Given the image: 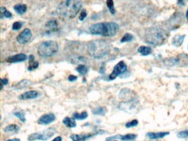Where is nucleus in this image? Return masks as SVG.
Returning <instances> with one entry per match:
<instances>
[{
    "instance_id": "f257e3e1",
    "label": "nucleus",
    "mask_w": 188,
    "mask_h": 141,
    "mask_svg": "<svg viewBox=\"0 0 188 141\" xmlns=\"http://www.w3.org/2000/svg\"><path fill=\"white\" fill-rule=\"evenodd\" d=\"M87 49L91 57L101 59L109 53L111 45L108 42L104 40H93L88 43Z\"/></svg>"
},
{
    "instance_id": "f03ea898",
    "label": "nucleus",
    "mask_w": 188,
    "mask_h": 141,
    "mask_svg": "<svg viewBox=\"0 0 188 141\" xmlns=\"http://www.w3.org/2000/svg\"><path fill=\"white\" fill-rule=\"evenodd\" d=\"M120 27L116 23L107 22L92 24L89 27V31L93 35H99L102 37H113L117 34Z\"/></svg>"
},
{
    "instance_id": "7ed1b4c3",
    "label": "nucleus",
    "mask_w": 188,
    "mask_h": 141,
    "mask_svg": "<svg viewBox=\"0 0 188 141\" xmlns=\"http://www.w3.org/2000/svg\"><path fill=\"white\" fill-rule=\"evenodd\" d=\"M168 37V33L161 29V27H151L147 30L145 34V40L147 43L154 45V46H161L164 44Z\"/></svg>"
},
{
    "instance_id": "20e7f679",
    "label": "nucleus",
    "mask_w": 188,
    "mask_h": 141,
    "mask_svg": "<svg viewBox=\"0 0 188 141\" xmlns=\"http://www.w3.org/2000/svg\"><path fill=\"white\" fill-rule=\"evenodd\" d=\"M82 6V4L80 1H72V0L64 1L58 5L56 13L66 18H73L79 12Z\"/></svg>"
},
{
    "instance_id": "39448f33",
    "label": "nucleus",
    "mask_w": 188,
    "mask_h": 141,
    "mask_svg": "<svg viewBox=\"0 0 188 141\" xmlns=\"http://www.w3.org/2000/svg\"><path fill=\"white\" fill-rule=\"evenodd\" d=\"M58 51V44L56 42L50 40L43 42L37 49V52L39 55L43 56V57H50L56 55Z\"/></svg>"
},
{
    "instance_id": "423d86ee",
    "label": "nucleus",
    "mask_w": 188,
    "mask_h": 141,
    "mask_svg": "<svg viewBox=\"0 0 188 141\" xmlns=\"http://www.w3.org/2000/svg\"><path fill=\"white\" fill-rule=\"evenodd\" d=\"M55 132H56L55 128L50 127V128H49V129H47L45 131H43V132H35V133L30 134L28 137V140H29V141H33V140H36V139L48 140L50 137H52L54 135Z\"/></svg>"
},
{
    "instance_id": "0eeeda50",
    "label": "nucleus",
    "mask_w": 188,
    "mask_h": 141,
    "mask_svg": "<svg viewBox=\"0 0 188 141\" xmlns=\"http://www.w3.org/2000/svg\"><path fill=\"white\" fill-rule=\"evenodd\" d=\"M127 69H128V67H127V65H126V63H125L124 62H120V63H118L116 65H115V67L114 68V69H113V71H112V73L110 74V75H109V80H114L116 77H118L119 75H120V74H122L123 73H125L127 71Z\"/></svg>"
},
{
    "instance_id": "6e6552de",
    "label": "nucleus",
    "mask_w": 188,
    "mask_h": 141,
    "mask_svg": "<svg viewBox=\"0 0 188 141\" xmlns=\"http://www.w3.org/2000/svg\"><path fill=\"white\" fill-rule=\"evenodd\" d=\"M31 37H32V33H31L30 30L25 29L17 36V41L20 44H25L29 42V40L31 39Z\"/></svg>"
},
{
    "instance_id": "1a4fd4ad",
    "label": "nucleus",
    "mask_w": 188,
    "mask_h": 141,
    "mask_svg": "<svg viewBox=\"0 0 188 141\" xmlns=\"http://www.w3.org/2000/svg\"><path fill=\"white\" fill-rule=\"evenodd\" d=\"M58 23L56 20H50L45 24V34L46 35H51L53 33H56L58 31Z\"/></svg>"
},
{
    "instance_id": "9d476101",
    "label": "nucleus",
    "mask_w": 188,
    "mask_h": 141,
    "mask_svg": "<svg viewBox=\"0 0 188 141\" xmlns=\"http://www.w3.org/2000/svg\"><path fill=\"white\" fill-rule=\"evenodd\" d=\"M56 120V116L53 114H43L42 115L39 119H38V123L41 125H48L50 124L51 122H53Z\"/></svg>"
},
{
    "instance_id": "9b49d317",
    "label": "nucleus",
    "mask_w": 188,
    "mask_h": 141,
    "mask_svg": "<svg viewBox=\"0 0 188 141\" xmlns=\"http://www.w3.org/2000/svg\"><path fill=\"white\" fill-rule=\"evenodd\" d=\"M39 96V93L37 91L35 90H30V91H27L23 94H22L19 96L20 100H32V99H36Z\"/></svg>"
},
{
    "instance_id": "f8f14e48",
    "label": "nucleus",
    "mask_w": 188,
    "mask_h": 141,
    "mask_svg": "<svg viewBox=\"0 0 188 141\" xmlns=\"http://www.w3.org/2000/svg\"><path fill=\"white\" fill-rule=\"evenodd\" d=\"M27 60V55L23 53H20L17 55H15L11 57H9L7 59V61L9 63H21V62H24Z\"/></svg>"
},
{
    "instance_id": "ddd939ff",
    "label": "nucleus",
    "mask_w": 188,
    "mask_h": 141,
    "mask_svg": "<svg viewBox=\"0 0 188 141\" xmlns=\"http://www.w3.org/2000/svg\"><path fill=\"white\" fill-rule=\"evenodd\" d=\"M185 36V35H176L173 37V40H172V44L175 47H180L184 42Z\"/></svg>"
},
{
    "instance_id": "4468645a",
    "label": "nucleus",
    "mask_w": 188,
    "mask_h": 141,
    "mask_svg": "<svg viewBox=\"0 0 188 141\" xmlns=\"http://www.w3.org/2000/svg\"><path fill=\"white\" fill-rule=\"evenodd\" d=\"M92 136H93V134H82V135L72 134V135H70V138L73 141H86L88 138H89Z\"/></svg>"
},
{
    "instance_id": "2eb2a0df",
    "label": "nucleus",
    "mask_w": 188,
    "mask_h": 141,
    "mask_svg": "<svg viewBox=\"0 0 188 141\" xmlns=\"http://www.w3.org/2000/svg\"><path fill=\"white\" fill-rule=\"evenodd\" d=\"M168 134H169L168 132H148L147 135L151 139H158V138H164L165 136H167Z\"/></svg>"
},
{
    "instance_id": "dca6fc26",
    "label": "nucleus",
    "mask_w": 188,
    "mask_h": 141,
    "mask_svg": "<svg viewBox=\"0 0 188 141\" xmlns=\"http://www.w3.org/2000/svg\"><path fill=\"white\" fill-rule=\"evenodd\" d=\"M14 10L18 15H23L25 13V11L27 10V6L24 4H18V5H16L14 6Z\"/></svg>"
},
{
    "instance_id": "f3484780",
    "label": "nucleus",
    "mask_w": 188,
    "mask_h": 141,
    "mask_svg": "<svg viewBox=\"0 0 188 141\" xmlns=\"http://www.w3.org/2000/svg\"><path fill=\"white\" fill-rule=\"evenodd\" d=\"M62 123H64V124L67 127H69V128H74V127L76 126V121H75L73 119L70 118V117H66V118H64V120H62Z\"/></svg>"
},
{
    "instance_id": "a211bd4d",
    "label": "nucleus",
    "mask_w": 188,
    "mask_h": 141,
    "mask_svg": "<svg viewBox=\"0 0 188 141\" xmlns=\"http://www.w3.org/2000/svg\"><path fill=\"white\" fill-rule=\"evenodd\" d=\"M138 52L142 55H148L152 53V49L147 46H140L138 49Z\"/></svg>"
},
{
    "instance_id": "6ab92c4d",
    "label": "nucleus",
    "mask_w": 188,
    "mask_h": 141,
    "mask_svg": "<svg viewBox=\"0 0 188 141\" xmlns=\"http://www.w3.org/2000/svg\"><path fill=\"white\" fill-rule=\"evenodd\" d=\"M117 138H120V140L123 141H129V140H134L136 138L135 134H126V135H116Z\"/></svg>"
},
{
    "instance_id": "aec40b11",
    "label": "nucleus",
    "mask_w": 188,
    "mask_h": 141,
    "mask_svg": "<svg viewBox=\"0 0 188 141\" xmlns=\"http://www.w3.org/2000/svg\"><path fill=\"white\" fill-rule=\"evenodd\" d=\"M93 114H96V115H105L106 114V108L105 107H102V106H98L95 109H93Z\"/></svg>"
},
{
    "instance_id": "412c9836",
    "label": "nucleus",
    "mask_w": 188,
    "mask_h": 141,
    "mask_svg": "<svg viewBox=\"0 0 188 141\" xmlns=\"http://www.w3.org/2000/svg\"><path fill=\"white\" fill-rule=\"evenodd\" d=\"M19 131V126L17 125H9L5 128V132H17Z\"/></svg>"
},
{
    "instance_id": "4be33fe9",
    "label": "nucleus",
    "mask_w": 188,
    "mask_h": 141,
    "mask_svg": "<svg viewBox=\"0 0 188 141\" xmlns=\"http://www.w3.org/2000/svg\"><path fill=\"white\" fill-rule=\"evenodd\" d=\"M31 84H32V82L31 81H29L28 80H21L20 82L17 83V88H24L29 87V85H31Z\"/></svg>"
},
{
    "instance_id": "5701e85b",
    "label": "nucleus",
    "mask_w": 188,
    "mask_h": 141,
    "mask_svg": "<svg viewBox=\"0 0 188 141\" xmlns=\"http://www.w3.org/2000/svg\"><path fill=\"white\" fill-rule=\"evenodd\" d=\"M88 117V112H82L81 114H78V112H75L73 114V118L76 120H85Z\"/></svg>"
},
{
    "instance_id": "b1692460",
    "label": "nucleus",
    "mask_w": 188,
    "mask_h": 141,
    "mask_svg": "<svg viewBox=\"0 0 188 141\" xmlns=\"http://www.w3.org/2000/svg\"><path fill=\"white\" fill-rule=\"evenodd\" d=\"M134 40V36L130 33H126L122 38L120 39V43H127V42H131Z\"/></svg>"
},
{
    "instance_id": "393cba45",
    "label": "nucleus",
    "mask_w": 188,
    "mask_h": 141,
    "mask_svg": "<svg viewBox=\"0 0 188 141\" xmlns=\"http://www.w3.org/2000/svg\"><path fill=\"white\" fill-rule=\"evenodd\" d=\"M0 10H1V18H4V17L11 18L12 17V14L9 11H7L5 8L1 7V8H0Z\"/></svg>"
},
{
    "instance_id": "a878e982",
    "label": "nucleus",
    "mask_w": 188,
    "mask_h": 141,
    "mask_svg": "<svg viewBox=\"0 0 188 141\" xmlns=\"http://www.w3.org/2000/svg\"><path fill=\"white\" fill-rule=\"evenodd\" d=\"M76 69V71H77L78 73H80L82 75H85V74L88 73V68H87V66H85V65H79Z\"/></svg>"
},
{
    "instance_id": "bb28decb",
    "label": "nucleus",
    "mask_w": 188,
    "mask_h": 141,
    "mask_svg": "<svg viewBox=\"0 0 188 141\" xmlns=\"http://www.w3.org/2000/svg\"><path fill=\"white\" fill-rule=\"evenodd\" d=\"M14 115L16 116V117H17L18 119H20V120L22 121V122H25L26 121V120H25V117H24V112H22V111H18V112H14Z\"/></svg>"
},
{
    "instance_id": "cd10ccee",
    "label": "nucleus",
    "mask_w": 188,
    "mask_h": 141,
    "mask_svg": "<svg viewBox=\"0 0 188 141\" xmlns=\"http://www.w3.org/2000/svg\"><path fill=\"white\" fill-rule=\"evenodd\" d=\"M107 5H108V7L109 9L110 12L112 14H114L115 13V10L114 8V1H113V0H108V1H107Z\"/></svg>"
},
{
    "instance_id": "c85d7f7f",
    "label": "nucleus",
    "mask_w": 188,
    "mask_h": 141,
    "mask_svg": "<svg viewBox=\"0 0 188 141\" xmlns=\"http://www.w3.org/2000/svg\"><path fill=\"white\" fill-rule=\"evenodd\" d=\"M23 26V23L22 22H15L12 24V30L13 31H18L21 29V27Z\"/></svg>"
},
{
    "instance_id": "c756f323",
    "label": "nucleus",
    "mask_w": 188,
    "mask_h": 141,
    "mask_svg": "<svg viewBox=\"0 0 188 141\" xmlns=\"http://www.w3.org/2000/svg\"><path fill=\"white\" fill-rule=\"evenodd\" d=\"M177 136L179 138H188V130H185V131H181V132H178Z\"/></svg>"
},
{
    "instance_id": "7c9ffc66",
    "label": "nucleus",
    "mask_w": 188,
    "mask_h": 141,
    "mask_svg": "<svg viewBox=\"0 0 188 141\" xmlns=\"http://www.w3.org/2000/svg\"><path fill=\"white\" fill-rule=\"evenodd\" d=\"M138 125V120H134L132 121H129L126 124V127L128 128H130V127H133V126H136Z\"/></svg>"
},
{
    "instance_id": "2f4dec72",
    "label": "nucleus",
    "mask_w": 188,
    "mask_h": 141,
    "mask_svg": "<svg viewBox=\"0 0 188 141\" xmlns=\"http://www.w3.org/2000/svg\"><path fill=\"white\" fill-rule=\"evenodd\" d=\"M87 17V12H86V11L85 10H82V12H81V15H80V17H79V20L80 21H83L84 20V18Z\"/></svg>"
},
{
    "instance_id": "473e14b6",
    "label": "nucleus",
    "mask_w": 188,
    "mask_h": 141,
    "mask_svg": "<svg viewBox=\"0 0 188 141\" xmlns=\"http://www.w3.org/2000/svg\"><path fill=\"white\" fill-rule=\"evenodd\" d=\"M38 67V62H34V63L32 65H30L29 67V70H33L35 69H37Z\"/></svg>"
},
{
    "instance_id": "72a5a7b5",
    "label": "nucleus",
    "mask_w": 188,
    "mask_h": 141,
    "mask_svg": "<svg viewBox=\"0 0 188 141\" xmlns=\"http://www.w3.org/2000/svg\"><path fill=\"white\" fill-rule=\"evenodd\" d=\"M68 80H69L70 81H75L76 80H77V76L73 75V74H70V75H69Z\"/></svg>"
},
{
    "instance_id": "f704fd0d",
    "label": "nucleus",
    "mask_w": 188,
    "mask_h": 141,
    "mask_svg": "<svg viewBox=\"0 0 188 141\" xmlns=\"http://www.w3.org/2000/svg\"><path fill=\"white\" fill-rule=\"evenodd\" d=\"M106 141H118L117 140V136H113V137L107 138Z\"/></svg>"
},
{
    "instance_id": "c9c22d12",
    "label": "nucleus",
    "mask_w": 188,
    "mask_h": 141,
    "mask_svg": "<svg viewBox=\"0 0 188 141\" xmlns=\"http://www.w3.org/2000/svg\"><path fill=\"white\" fill-rule=\"evenodd\" d=\"M1 82H2V84H1V87H3L4 85H7V84H8V80H7L6 78H5V79H2V80H1Z\"/></svg>"
},
{
    "instance_id": "e433bc0d",
    "label": "nucleus",
    "mask_w": 188,
    "mask_h": 141,
    "mask_svg": "<svg viewBox=\"0 0 188 141\" xmlns=\"http://www.w3.org/2000/svg\"><path fill=\"white\" fill-rule=\"evenodd\" d=\"M52 141H62V137H61V136H58V137L55 138Z\"/></svg>"
},
{
    "instance_id": "4c0bfd02",
    "label": "nucleus",
    "mask_w": 188,
    "mask_h": 141,
    "mask_svg": "<svg viewBox=\"0 0 188 141\" xmlns=\"http://www.w3.org/2000/svg\"><path fill=\"white\" fill-rule=\"evenodd\" d=\"M29 58V63H31V62L34 61V55H30Z\"/></svg>"
},
{
    "instance_id": "58836bf2",
    "label": "nucleus",
    "mask_w": 188,
    "mask_h": 141,
    "mask_svg": "<svg viewBox=\"0 0 188 141\" xmlns=\"http://www.w3.org/2000/svg\"><path fill=\"white\" fill-rule=\"evenodd\" d=\"M6 141H20L19 138H12V139H8Z\"/></svg>"
},
{
    "instance_id": "ea45409f",
    "label": "nucleus",
    "mask_w": 188,
    "mask_h": 141,
    "mask_svg": "<svg viewBox=\"0 0 188 141\" xmlns=\"http://www.w3.org/2000/svg\"><path fill=\"white\" fill-rule=\"evenodd\" d=\"M184 3H185L184 1H178V4H179V5H185Z\"/></svg>"
},
{
    "instance_id": "a19ab883",
    "label": "nucleus",
    "mask_w": 188,
    "mask_h": 141,
    "mask_svg": "<svg viewBox=\"0 0 188 141\" xmlns=\"http://www.w3.org/2000/svg\"><path fill=\"white\" fill-rule=\"evenodd\" d=\"M185 17H186V19L188 20V9H187V11H186V13H185Z\"/></svg>"
}]
</instances>
